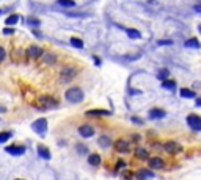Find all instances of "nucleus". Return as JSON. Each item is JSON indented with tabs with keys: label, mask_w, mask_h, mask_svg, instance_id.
Returning a JSON list of instances; mask_svg holds the SVG:
<instances>
[{
	"label": "nucleus",
	"mask_w": 201,
	"mask_h": 180,
	"mask_svg": "<svg viewBox=\"0 0 201 180\" xmlns=\"http://www.w3.org/2000/svg\"><path fill=\"white\" fill-rule=\"evenodd\" d=\"M162 86H163L165 89H174V88H176V83H174L173 80H165V81L162 83Z\"/></svg>",
	"instance_id": "25"
},
{
	"label": "nucleus",
	"mask_w": 201,
	"mask_h": 180,
	"mask_svg": "<svg viewBox=\"0 0 201 180\" xmlns=\"http://www.w3.org/2000/svg\"><path fill=\"white\" fill-rule=\"evenodd\" d=\"M3 33H5V35H13V33H14V28L7 27V28H3Z\"/></svg>",
	"instance_id": "29"
},
{
	"label": "nucleus",
	"mask_w": 201,
	"mask_h": 180,
	"mask_svg": "<svg viewBox=\"0 0 201 180\" xmlns=\"http://www.w3.org/2000/svg\"><path fill=\"white\" fill-rule=\"evenodd\" d=\"M75 74H77V71H75L74 67H64V69L61 71L60 78H61V81H71V80L75 77Z\"/></svg>",
	"instance_id": "5"
},
{
	"label": "nucleus",
	"mask_w": 201,
	"mask_h": 180,
	"mask_svg": "<svg viewBox=\"0 0 201 180\" xmlns=\"http://www.w3.org/2000/svg\"><path fill=\"white\" fill-rule=\"evenodd\" d=\"M149 118L151 119H162V118H165V111L160 108H152L149 111Z\"/></svg>",
	"instance_id": "13"
},
{
	"label": "nucleus",
	"mask_w": 201,
	"mask_h": 180,
	"mask_svg": "<svg viewBox=\"0 0 201 180\" xmlns=\"http://www.w3.org/2000/svg\"><path fill=\"white\" fill-rule=\"evenodd\" d=\"M71 44H72L74 47H77V49H82V47H83V41L79 39V38H71Z\"/></svg>",
	"instance_id": "24"
},
{
	"label": "nucleus",
	"mask_w": 201,
	"mask_h": 180,
	"mask_svg": "<svg viewBox=\"0 0 201 180\" xmlns=\"http://www.w3.org/2000/svg\"><path fill=\"white\" fill-rule=\"evenodd\" d=\"M16 180H22V178H16Z\"/></svg>",
	"instance_id": "36"
},
{
	"label": "nucleus",
	"mask_w": 201,
	"mask_h": 180,
	"mask_svg": "<svg viewBox=\"0 0 201 180\" xmlns=\"http://www.w3.org/2000/svg\"><path fill=\"white\" fill-rule=\"evenodd\" d=\"M38 155L44 160H50V150L46 146H38Z\"/></svg>",
	"instance_id": "14"
},
{
	"label": "nucleus",
	"mask_w": 201,
	"mask_h": 180,
	"mask_svg": "<svg viewBox=\"0 0 201 180\" xmlns=\"http://www.w3.org/2000/svg\"><path fill=\"white\" fill-rule=\"evenodd\" d=\"M32 129H33L38 135L44 136L46 132H47V121H46L44 118H41V119H38V121H35V122L32 124Z\"/></svg>",
	"instance_id": "3"
},
{
	"label": "nucleus",
	"mask_w": 201,
	"mask_h": 180,
	"mask_svg": "<svg viewBox=\"0 0 201 180\" xmlns=\"http://www.w3.org/2000/svg\"><path fill=\"white\" fill-rule=\"evenodd\" d=\"M199 32H201V27H199Z\"/></svg>",
	"instance_id": "38"
},
{
	"label": "nucleus",
	"mask_w": 201,
	"mask_h": 180,
	"mask_svg": "<svg viewBox=\"0 0 201 180\" xmlns=\"http://www.w3.org/2000/svg\"><path fill=\"white\" fill-rule=\"evenodd\" d=\"M79 133H80V136H83V138H91V136L94 135V129H93L91 125L85 124V125H80V127H79Z\"/></svg>",
	"instance_id": "7"
},
{
	"label": "nucleus",
	"mask_w": 201,
	"mask_h": 180,
	"mask_svg": "<svg viewBox=\"0 0 201 180\" xmlns=\"http://www.w3.org/2000/svg\"><path fill=\"white\" fill-rule=\"evenodd\" d=\"M28 24H32V25H39V21H38V19L30 17V19H28Z\"/></svg>",
	"instance_id": "31"
},
{
	"label": "nucleus",
	"mask_w": 201,
	"mask_h": 180,
	"mask_svg": "<svg viewBox=\"0 0 201 180\" xmlns=\"http://www.w3.org/2000/svg\"><path fill=\"white\" fill-rule=\"evenodd\" d=\"M196 105H198V107H201V97H198V99H196Z\"/></svg>",
	"instance_id": "34"
},
{
	"label": "nucleus",
	"mask_w": 201,
	"mask_h": 180,
	"mask_svg": "<svg viewBox=\"0 0 201 180\" xmlns=\"http://www.w3.org/2000/svg\"><path fill=\"white\" fill-rule=\"evenodd\" d=\"M115 149L121 153H126V152H129V143L126 139H118V141H115Z\"/></svg>",
	"instance_id": "9"
},
{
	"label": "nucleus",
	"mask_w": 201,
	"mask_h": 180,
	"mask_svg": "<svg viewBox=\"0 0 201 180\" xmlns=\"http://www.w3.org/2000/svg\"><path fill=\"white\" fill-rule=\"evenodd\" d=\"M165 150L168 152V153H171V155H174V153H179L181 150H182V147H181V144H178V143H174V141H168V143H165Z\"/></svg>",
	"instance_id": "6"
},
{
	"label": "nucleus",
	"mask_w": 201,
	"mask_h": 180,
	"mask_svg": "<svg viewBox=\"0 0 201 180\" xmlns=\"http://www.w3.org/2000/svg\"><path fill=\"white\" fill-rule=\"evenodd\" d=\"M27 55H28L30 58H39V56L43 55V50H41V47H38V46H30L28 50H27Z\"/></svg>",
	"instance_id": "11"
},
{
	"label": "nucleus",
	"mask_w": 201,
	"mask_h": 180,
	"mask_svg": "<svg viewBox=\"0 0 201 180\" xmlns=\"http://www.w3.org/2000/svg\"><path fill=\"white\" fill-rule=\"evenodd\" d=\"M127 36H129V38H132V39H138L142 35H140V32H138V30L129 28V30H127Z\"/></svg>",
	"instance_id": "21"
},
{
	"label": "nucleus",
	"mask_w": 201,
	"mask_h": 180,
	"mask_svg": "<svg viewBox=\"0 0 201 180\" xmlns=\"http://www.w3.org/2000/svg\"><path fill=\"white\" fill-rule=\"evenodd\" d=\"M148 161H149V168H151V169H162V168L165 166V163H163V160H162L160 157H152V158H149Z\"/></svg>",
	"instance_id": "8"
},
{
	"label": "nucleus",
	"mask_w": 201,
	"mask_h": 180,
	"mask_svg": "<svg viewBox=\"0 0 201 180\" xmlns=\"http://www.w3.org/2000/svg\"><path fill=\"white\" fill-rule=\"evenodd\" d=\"M11 136H13L11 132H2V133H0V143H7Z\"/></svg>",
	"instance_id": "22"
},
{
	"label": "nucleus",
	"mask_w": 201,
	"mask_h": 180,
	"mask_svg": "<svg viewBox=\"0 0 201 180\" xmlns=\"http://www.w3.org/2000/svg\"><path fill=\"white\" fill-rule=\"evenodd\" d=\"M132 121H134L135 124H143V122H142V119H138V118H132Z\"/></svg>",
	"instance_id": "33"
},
{
	"label": "nucleus",
	"mask_w": 201,
	"mask_h": 180,
	"mask_svg": "<svg viewBox=\"0 0 201 180\" xmlns=\"http://www.w3.org/2000/svg\"><path fill=\"white\" fill-rule=\"evenodd\" d=\"M64 96H66V99H68L69 102H72V104H79V102L83 100V93H82V89L77 88V86L69 88Z\"/></svg>",
	"instance_id": "2"
},
{
	"label": "nucleus",
	"mask_w": 201,
	"mask_h": 180,
	"mask_svg": "<svg viewBox=\"0 0 201 180\" xmlns=\"http://www.w3.org/2000/svg\"><path fill=\"white\" fill-rule=\"evenodd\" d=\"M0 14H2V10H0Z\"/></svg>",
	"instance_id": "37"
},
{
	"label": "nucleus",
	"mask_w": 201,
	"mask_h": 180,
	"mask_svg": "<svg viewBox=\"0 0 201 180\" xmlns=\"http://www.w3.org/2000/svg\"><path fill=\"white\" fill-rule=\"evenodd\" d=\"M18 21H19V16H18V14H13V16H10V17L7 19V25H14Z\"/></svg>",
	"instance_id": "26"
},
{
	"label": "nucleus",
	"mask_w": 201,
	"mask_h": 180,
	"mask_svg": "<svg viewBox=\"0 0 201 180\" xmlns=\"http://www.w3.org/2000/svg\"><path fill=\"white\" fill-rule=\"evenodd\" d=\"M3 58H5V49L0 47V60H3Z\"/></svg>",
	"instance_id": "32"
},
{
	"label": "nucleus",
	"mask_w": 201,
	"mask_h": 180,
	"mask_svg": "<svg viewBox=\"0 0 201 180\" xmlns=\"http://www.w3.org/2000/svg\"><path fill=\"white\" fill-rule=\"evenodd\" d=\"M168 75H170V71H168V69H162V71L157 74V78H160V80L165 81V78H167Z\"/></svg>",
	"instance_id": "27"
},
{
	"label": "nucleus",
	"mask_w": 201,
	"mask_h": 180,
	"mask_svg": "<svg viewBox=\"0 0 201 180\" xmlns=\"http://www.w3.org/2000/svg\"><path fill=\"white\" fill-rule=\"evenodd\" d=\"M7 152L11 155H22V153H25V147L24 146H8Z\"/></svg>",
	"instance_id": "12"
},
{
	"label": "nucleus",
	"mask_w": 201,
	"mask_h": 180,
	"mask_svg": "<svg viewBox=\"0 0 201 180\" xmlns=\"http://www.w3.org/2000/svg\"><path fill=\"white\" fill-rule=\"evenodd\" d=\"M135 157H137L138 160H149V158H148V150L143 149V147H137V149H135Z\"/></svg>",
	"instance_id": "15"
},
{
	"label": "nucleus",
	"mask_w": 201,
	"mask_h": 180,
	"mask_svg": "<svg viewBox=\"0 0 201 180\" xmlns=\"http://www.w3.org/2000/svg\"><path fill=\"white\" fill-rule=\"evenodd\" d=\"M57 3H58L60 7H68V8H72V7L75 5L74 0H58Z\"/></svg>",
	"instance_id": "20"
},
{
	"label": "nucleus",
	"mask_w": 201,
	"mask_h": 180,
	"mask_svg": "<svg viewBox=\"0 0 201 180\" xmlns=\"http://www.w3.org/2000/svg\"><path fill=\"white\" fill-rule=\"evenodd\" d=\"M157 44H159V46H171L173 42H171V41H168V39H165V41H159Z\"/></svg>",
	"instance_id": "30"
},
{
	"label": "nucleus",
	"mask_w": 201,
	"mask_h": 180,
	"mask_svg": "<svg viewBox=\"0 0 201 180\" xmlns=\"http://www.w3.org/2000/svg\"><path fill=\"white\" fill-rule=\"evenodd\" d=\"M99 144L102 146V147H109V146L112 144V141H110L107 136H100V138H99Z\"/></svg>",
	"instance_id": "23"
},
{
	"label": "nucleus",
	"mask_w": 201,
	"mask_h": 180,
	"mask_svg": "<svg viewBox=\"0 0 201 180\" xmlns=\"http://www.w3.org/2000/svg\"><path fill=\"white\" fill-rule=\"evenodd\" d=\"M187 122L192 127V130L195 132H201V118L198 114H188L187 116Z\"/></svg>",
	"instance_id": "4"
},
{
	"label": "nucleus",
	"mask_w": 201,
	"mask_h": 180,
	"mask_svg": "<svg viewBox=\"0 0 201 180\" xmlns=\"http://www.w3.org/2000/svg\"><path fill=\"white\" fill-rule=\"evenodd\" d=\"M46 63L54 64V63H55V56H54V55H50V53H47V55H46Z\"/></svg>",
	"instance_id": "28"
},
{
	"label": "nucleus",
	"mask_w": 201,
	"mask_h": 180,
	"mask_svg": "<svg viewBox=\"0 0 201 180\" xmlns=\"http://www.w3.org/2000/svg\"><path fill=\"white\" fill-rule=\"evenodd\" d=\"M181 97H184V99H193L195 97V93L190 91V89H187V88H182L181 89Z\"/></svg>",
	"instance_id": "18"
},
{
	"label": "nucleus",
	"mask_w": 201,
	"mask_h": 180,
	"mask_svg": "<svg viewBox=\"0 0 201 180\" xmlns=\"http://www.w3.org/2000/svg\"><path fill=\"white\" fill-rule=\"evenodd\" d=\"M185 47H195V49H198L199 47V41L196 38H190V39L185 41Z\"/></svg>",
	"instance_id": "19"
},
{
	"label": "nucleus",
	"mask_w": 201,
	"mask_h": 180,
	"mask_svg": "<svg viewBox=\"0 0 201 180\" xmlns=\"http://www.w3.org/2000/svg\"><path fill=\"white\" fill-rule=\"evenodd\" d=\"M86 116H110V111H107V110H91V111H86Z\"/></svg>",
	"instance_id": "16"
},
{
	"label": "nucleus",
	"mask_w": 201,
	"mask_h": 180,
	"mask_svg": "<svg viewBox=\"0 0 201 180\" xmlns=\"http://www.w3.org/2000/svg\"><path fill=\"white\" fill-rule=\"evenodd\" d=\"M88 163H90L91 166H99V164H100V157H99L97 153H91V155L88 157Z\"/></svg>",
	"instance_id": "17"
},
{
	"label": "nucleus",
	"mask_w": 201,
	"mask_h": 180,
	"mask_svg": "<svg viewBox=\"0 0 201 180\" xmlns=\"http://www.w3.org/2000/svg\"><path fill=\"white\" fill-rule=\"evenodd\" d=\"M36 107H38L39 110H50V108L58 107V100L54 99V97H50V96H43L41 99H38Z\"/></svg>",
	"instance_id": "1"
},
{
	"label": "nucleus",
	"mask_w": 201,
	"mask_h": 180,
	"mask_svg": "<svg viewBox=\"0 0 201 180\" xmlns=\"http://www.w3.org/2000/svg\"><path fill=\"white\" fill-rule=\"evenodd\" d=\"M137 180H149L154 177V172H151L149 169H140L137 174H135Z\"/></svg>",
	"instance_id": "10"
},
{
	"label": "nucleus",
	"mask_w": 201,
	"mask_h": 180,
	"mask_svg": "<svg viewBox=\"0 0 201 180\" xmlns=\"http://www.w3.org/2000/svg\"><path fill=\"white\" fill-rule=\"evenodd\" d=\"M5 111V108H0V113H3Z\"/></svg>",
	"instance_id": "35"
}]
</instances>
